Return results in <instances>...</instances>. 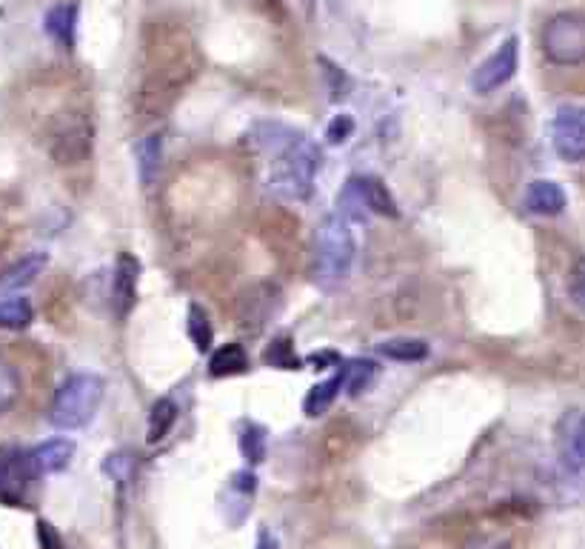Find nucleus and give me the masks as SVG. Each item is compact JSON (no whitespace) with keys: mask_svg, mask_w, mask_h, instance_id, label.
Returning <instances> with one entry per match:
<instances>
[{"mask_svg":"<svg viewBox=\"0 0 585 549\" xmlns=\"http://www.w3.org/2000/svg\"><path fill=\"white\" fill-rule=\"evenodd\" d=\"M138 283H141V258L132 252H120L112 274V306L120 321H126L138 304Z\"/></svg>","mask_w":585,"mask_h":549,"instance_id":"9d476101","label":"nucleus"},{"mask_svg":"<svg viewBox=\"0 0 585 549\" xmlns=\"http://www.w3.org/2000/svg\"><path fill=\"white\" fill-rule=\"evenodd\" d=\"M263 361L269 367L277 369H300V358L295 355V344H291V337H277L272 344L265 346Z\"/></svg>","mask_w":585,"mask_h":549,"instance_id":"c85d7f7f","label":"nucleus"},{"mask_svg":"<svg viewBox=\"0 0 585 549\" xmlns=\"http://www.w3.org/2000/svg\"><path fill=\"white\" fill-rule=\"evenodd\" d=\"M204 55L195 35L180 21H155L146 29V61L138 89L141 118H160L174 106L183 89L200 75Z\"/></svg>","mask_w":585,"mask_h":549,"instance_id":"f257e3e1","label":"nucleus"},{"mask_svg":"<svg viewBox=\"0 0 585 549\" xmlns=\"http://www.w3.org/2000/svg\"><path fill=\"white\" fill-rule=\"evenodd\" d=\"M277 309H281V292H277V286H272V283H263V286H255V290L243 295L237 318H240L243 327L258 330Z\"/></svg>","mask_w":585,"mask_h":549,"instance_id":"9b49d317","label":"nucleus"},{"mask_svg":"<svg viewBox=\"0 0 585 549\" xmlns=\"http://www.w3.org/2000/svg\"><path fill=\"white\" fill-rule=\"evenodd\" d=\"M47 35L55 40L57 47L72 49L75 47V35H78V7L75 3H55L43 17Z\"/></svg>","mask_w":585,"mask_h":549,"instance_id":"f3484780","label":"nucleus"},{"mask_svg":"<svg viewBox=\"0 0 585 549\" xmlns=\"http://www.w3.org/2000/svg\"><path fill=\"white\" fill-rule=\"evenodd\" d=\"M186 330L197 353H209L211 344H214V330H211L209 315H206V309L200 304H188Z\"/></svg>","mask_w":585,"mask_h":549,"instance_id":"b1692460","label":"nucleus"},{"mask_svg":"<svg viewBox=\"0 0 585 549\" xmlns=\"http://www.w3.org/2000/svg\"><path fill=\"white\" fill-rule=\"evenodd\" d=\"M47 264L49 258L43 252H31V255H26V258L15 260L12 267L3 269V272H0V298H9V295H15L17 290L29 286V283L47 269Z\"/></svg>","mask_w":585,"mask_h":549,"instance_id":"ddd939ff","label":"nucleus"},{"mask_svg":"<svg viewBox=\"0 0 585 549\" xmlns=\"http://www.w3.org/2000/svg\"><path fill=\"white\" fill-rule=\"evenodd\" d=\"M240 452L249 463H260L265 458V430L255 421L240 424Z\"/></svg>","mask_w":585,"mask_h":549,"instance_id":"393cba45","label":"nucleus"},{"mask_svg":"<svg viewBox=\"0 0 585 549\" xmlns=\"http://www.w3.org/2000/svg\"><path fill=\"white\" fill-rule=\"evenodd\" d=\"M38 541H40V549H66L61 533H57L55 526L49 524V521H38Z\"/></svg>","mask_w":585,"mask_h":549,"instance_id":"72a5a7b5","label":"nucleus"},{"mask_svg":"<svg viewBox=\"0 0 585 549\" xmlns=\"http://www.w3.org/2000/svg\"><path fill=\"white\" fill-rule=\"evenodd\" d=\"M246 369H249V353L243 349V344L220 346L218 353L211 355V361H209L211 378H234V375H243Z\"/></svg>","mask_w":585,"mask_h":549,"instance_id":"aec40b11","label":"nucleus"},{"mask_svg":"<svg viewBox=\"0 0 585 549\" xmlns=\"http://www.w3.org/2000/svg\"><path fill=\"white\" fill-rule=\"evenodd\" d=\"M351 264H354L351 220L340 213L326 215L314 235V283L321 290H337L349 278Z\"/></svg>","mask_w":585,"mask_h":549,"instance_id":"f03ea898","label":"nucleus"},{"mask_svg":"<svg viewBox=\"0 0 585 549\" xmlns=\"http://www.w3.org/2000/svg\"><path fill=\"white\" fill-rule=\"evenodd\" d=\"M354 135V118L351 115H335V120L326 126L328 143H346Z\"/></svg>","mask_w":585,"mask_h":549,"instance_id":"473e14b6","label":"nucleus"},{"mask_svg":"<svg viewBox=\"0 0 585 549\" xmlns=\"http://www.w3.org/2000/svg\"><path fill=\"white\" fill-rule=\"evenodd\" d=\"M321 164V146L300 132L281 155H274L269 189L286 201H309L314 189V175H317Z\"/></svg>","mask_w":585,"mask_h":549,"instance_id":"7ed1b4c3","label":"nucleus"},{"mask_svg":"<svg viewBox=\"0 0 585 549\" xmlns=\"http://www.w3.org/2000/svg\"><path fill=\"white\" fill-rule=\"evenodd\" d=\"M317 63L323 66V78H326V89H328V98L335 103L346 101L351 94V78L346 75V69H340L335 61H328L326 55L317 58Z\"/></svg>","mask_w":585,"mask_h":549,"instance_id":"bb28decb","label":"nucleus"},{"mask_svg":"<svg viewBox=\"0 0 585 549\" xmlns=\"http://www.w3.org/2000/svg\"><path fill=\"white\" fill-rule=\"evenodd\" d=\"M375 375H377L375 361H349L343 367L346 390H349V395H360L363 390H368V384L375 381Z\"/></svg>","mask_w":585,"mask_h":549,"instance_id":"cd10ccee","label":"nucleus"},{"mask_svg":"<svg viewBox=\"0 0 585 549\" xmlns=\"http://www.w3.org/2000/svg\"><path fill=\"white\" fill-rule=\"evenodd\" d=\"M94 143V129L92 120L80 112H69L52 124L49 129V155L61 166H75L83 164L92 155Z\"/></svg>","mask_w":585,"mask_h":549,"instance_id":"423d86ee","label":"nucleus"},{"mask_svg":"<svg viewBox=\"0 0 585 549\" xmlns=\"http://www.w3.org/2000/svg\"><path fill=\"white\" fill-rule=\"evenodd\" d=\"M551 146L569 164L585 161V112L560 110L551 120Z\"/></svg>","mask_w":585,"mask_h":549,"instance_id":"1a4fd4ad","label":"nucleus"},{"mask_svg":"<svg viewBox=\"0 0 585 549\" xmlns=\"http://www.w3.org/2000/svg\"><path fill=\"white\" fill-rule=\"evenodd\" d=\"M174 421H178V404H174L172 398H157L155 404H152V412H148V444H160V441L172 432Z\"/></svg>","mask_w":585,"mask_h":549,"instance_id":"4be33fe9","label":"nucleus"},{"mask_svg":"<svg viewBox=\"0 0 585 549\" xmlns=\"http://www.w3.org/2000/svg\"><path fill=\"white\" fill-rule=\"evenodd\" d=\"M346 386V378H343V369L337 372V375L326 378V381H321V384H314L312 390H309V395H306L303 400V409L309 418H321L323 412H328V407L335 404L337 395H340V390Z\"/></svg>","mask_w":585,"mask_h":549,"instance_id":"a211bd4d","label":"nucleus"},{"mask_svg":"<svg viewBox=\"0 0 585 549\" xmlns=\"http://www.w3.org/2000/svg\"><path fill=\"white\" fill-rule=\"evenodd\" d=\"M258 549H274V538L269 533H260V538H258Z\"/></svg>","mask_w":585,"mask_h":549,"instance_id":"c9c22d12","label":"nucleus"},{"mask_svg":"<svg viewBox=\"0 0 585 549\" xmlns=\"http://www.w3.org/2000/svg\"><path fill=\"white\" fill-rule=\"evenodd\" d=\"M35 321V309H31L29 298L21 295H9L0 301V330L6 332H21Z\"/></svg>","mask_w":585,"mask_h":549,"instance_id":"5701e85b","label":"nucleus"},{"mask_svg":"<svg viewBox=\"0 0 585 549\" xmlns=\"http://www.w3.org/2000/svg\"><path fill=\"white\" fill-rule=\"evenodd\" d=\"M540 47L555 66H583L585 63V15L583 12H557L548 17L540 35Z\"/></svg>","mask_w":585,"mask_h":549,"instance_id":"39448f33","label":"nucleus"},{"mask_svg":"<svg viewBox=\"0 0 585 549\" xmlns=\"http://www.w3.org/2000/svg\"><path fill=\"white\" fill-rule=\"evenodd\" d=\"M460 549H511V544L497 535H471Z\"/></svg>","mask_w":585,"mask_h":549,"instance_id":"f704fd0d","label":"nucleus"},{"mask_svg":"<svg viewBox=\"0 0 585 549\" xmlns=\"http://www.w3.org/2000/svg\"><path fill=\"white\" fill-rule=\"evenodd\" d=\"M569 295L585 312V255H577L569 269Z\"/></svg>","mask_w":585,"mask_h":549,"instance_id":"7c9ffc66","label":"nucleus"},{"mask_svg":"<svg viewBox=\"0 0 585 549\" xmlns=\"http://www.w3.org/2000/svg\"><path fill=\"white\" fill-rule=\"evenodd\" d=\"M38 472L31 467L29 452L17 447L0 449V503L21 507L29 495V484Z\"/></svg>","mask_w":585,"mask_h":549,"instance_id":"6e6552de","label":"nucleus"},{"mask_svg":"<svg viewBox=\"0 0 585 549\" xmlns=\"http://www.w3.org/2000/svg\"><path fill=\"white\" fill-rule=\"evenodd\" d=\"M103 470L109 472L117 484H126V481L132 478V456H126V452L109 456L106 458V463H103Z\"/></svg>","mask_w":585,"mask_h":549,"instance_id":"2f4dec72","label":"nucleus"},{"mask_svg":"<svg viewBox=\"0 0 585 549\" xmlns=\"http://www.w3.org/2000/svg\"><path fill=\"white\" fill-rule=\"evenodd\" d=\"M134 157H138V175L146 189H152L160 178V166H164V135L148 132L143 135L138 146H134Z\"/></svg>","mask_w":585,"mask_h":549,"instance_id":"2eb2a0df","label":"nucleus"},{"mask_svg":"<svg viewBox=\"0 0 585 549\" xmlns=\"http://www.w3.org/2000/svg\"><path fill=\"white\" fill-rule=\"evenodd\" d=\"M358 178V187L363 192V201H366V209L372 215H380V218L398 220L400 206L391 195V189L377 178V175H354Z\"/></svg>","mask_w":585,"mask_h":549,"instance_id":"dca6fc26","label":"nucleus"},{"mask_svg":"<svg viewBox=\"0 0 585 549\" xmlns=\"http://www.w3.org/2000/svg\"><path fill=\"white\" fill-rule=\"evenodd\" d=\"M106 395V381L94 372H75L55 390L49 424L55 430H83L98 416Z\"/></svg>","mask_w":585,"mask_h":549,"instance_id":"20e7f679","label":"nucleus"},{"mask_svg":"<svg viewBox=\"0 0 585 549\" xmlns=\"http://www.w3.org/2000/svg\"><path fill=\"white\" fill-rule=\"evenodd\" d=\"M377 353L389 361L400 363H420L429 358V344L422 337H389L377 346Z\"/></svg>","mask_w":585,"mask_h":549,"instance_id":"6ab92c4d","label":"nucleus"},{"mask_svg":"<svg viewBox=\"0 0 585 549\" xmlns=\"http://www.w3.org/2000/svg\"><path fill=\"white\" fill-rule=\"evenodd\" d=\"M569 206V197L562 192L560 183L555 181H531L525 189V209L531 215H540V218H557V215L566 213Z\"/></svg>","mask_w":585,"mask_h":549,"instance_id":"f8f14e48","label":"nucleus"},{"mask_svg":"<svg viewBox=\"0 0 585 549\" xmlns=\"http://www.w3.org/2000/svg\"><path fill=\"white\" fill-rule=\"evenodd\" d=\"M517 66H520V40L511 35L483 63H477V69L468 78V87L474 94L497 92L499 87H506L508 80L515 78Z\"/></svg>","mask_w":585,"mask_h":549,"instance_id":"0eeeda50","label":"nucleus"},{"mask_svg":"<svg viewBox=\"0 0 585 549\" xmlns=\"http://www.w3.org/2000/svg\"><path fill=\"white\" fill-rule=\"evenodd\" d=\"M21 395H24V375H21V369L12 358L0 353V416L15 409Z\"/></svg>","mask_w":585,"mask_h":549,"instance_id":"412c9836","label":"nucleus"},{"mask_svg":"<svg viewBox=\"0 0 585 549\" xmlns=\"http://www.w3.org/2000/svg\"><path fill=\"white\" fill-rule=\"evenodd\" d=\"M31 467L38 475H52V472H63L75 458V441L69 438H52L43 441L40 447L29 452Z\"/></svg>","mask_w":585,"mask_h":549,"instance_id":"4468645a","label":"nucleus"},{"mask_svg":"<svg viewBox=\"0 0 585 549\" xmlns=\"http://www.w3.org/2000/svg\"><path fill=\"white\" fill-rule=\"evenodd\" d=\"M337 213L349 220H366L368 209H366V201H363V192H360V187H358V178H349L343 192L337 195Z\"/></svg>","mask_w":585,"mask_h":549,"instance_id":"a878e982","label":"nucleus"},{"mask_svg":"<svg viewBox=\"0 0 585 549\" xmlns=\"http://www.w3.org/2000/svg\"><path fill=\"white\" fill-rule=\"evenodd\" d=\"M569 458L577 467H585V416L571 418L569 424Z\"/></svg>","mask_w":585,"mask_h":549,"instance_id":"c756f323","label":"nucleus"}]
</instances>
